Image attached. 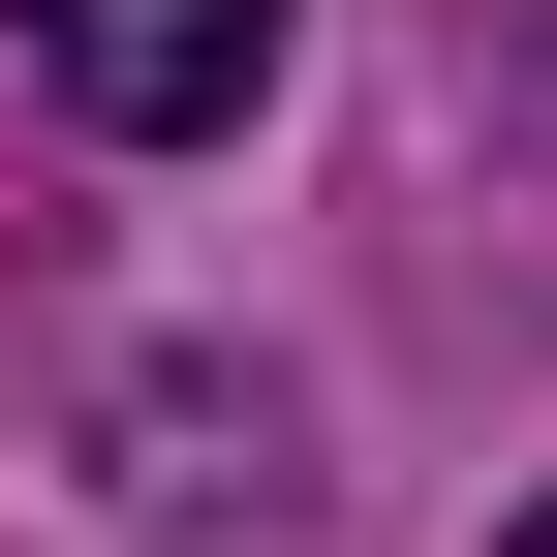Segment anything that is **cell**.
Segmentation results:
<instances>
[{
  "label": "cell",
  "instance_id": "2",
  "mask_svg": "<svg viewBox=\"0 0 557 557\" xmlns=\"http://www.w3.org/2000/svg\"><path fill=\"white\" fill-rule=\"evenodd\" d=\"M496 557H557V527H496Z\"/></svg>",
  "mask_w": 557,
  "mask_h": 557
},
{
  "label": "cell",
  "instance_id": "1",
  "mask_svg": "<svg viewBox=\"0 0 557 557\" xmlns=\"http://www.w3.org/2000/svg\"><path fill=\"white\" fill-rule=\"evenodd\" d=\"M62 124H124V156H218V124L278 94V0H32Z\"/></svg>",
  "mask_w": 557,
  "mask_h": 557
}]
</instances>
